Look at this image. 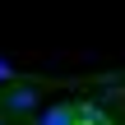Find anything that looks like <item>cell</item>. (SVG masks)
Returning a JSON list of instances; mask_svg holds the SVG:
<instances>
[{"instance_id": "cell-1", "label": "cell", "mask_w": 125, "mask_h": 125, "mask_svg": "<svg viewBox=\"0 0 125 125\" xmlns=\"http://www.w3.org/2000/svg\"><path fill=\"white\" fill-rule=\"evenodd\" d=\"M32 107H37V88H28V83H9V88L0 93V111L23 116V111H32Z\"/></svg>"}, {"instance_id": "cell-2", "label": "cell", "mask_w": 125, "mask_h": 125, "mask_svg": "<svg viewBox=\"0 0 125 125\" xmlns=\"http://www.w3.org/2000/svg\"><path fill=\"white\" fill-rule=\"evenodd\" d=\"M37 125H79V111L74 107H51V111H42Z\"/></svg>"}, {"instance_id": "cell-3", "label": "cell", "mask_w": 125, "mask_h": 125, "mask_svg": "<svg viewBox=\"0 0 125 125\" xmlns=\"http://www.w3.org/2000/svg\"><path fill=\"white\" fill-rule=\"evenodd\" d=\"M9 79H14V65H9V60H0V83H9Z\"/></svg>"}, {"instance_id": "cell-4", "label": "cell", "mask_w": 125, "mask_h": 125, "mask_svg": "<svg viewBox=\"0 0 125 125\" xmlns=\"http://www.w3.org/2000/svg\"><path fill=\"white\" fill-rule=\"evenodd\" d=\"M0 125H5V121H0Z\"/></svg>"}]
</instances>
